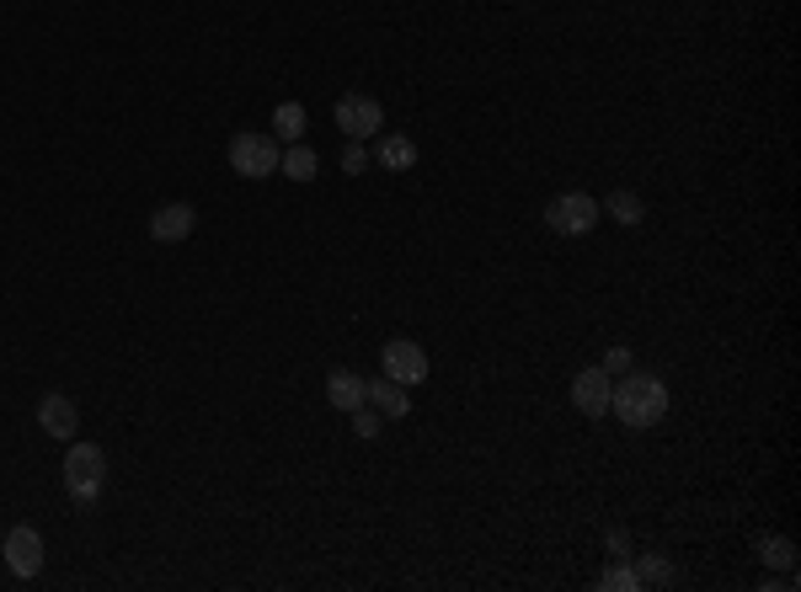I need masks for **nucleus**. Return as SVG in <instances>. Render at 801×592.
<instances>
[{
  "label": "nucleus",
  "instance_id": "nucleus-1",
  "mask_svg": "<svg viewBox=\"0 0 801 592\" xmlns=\"http://www.w3.org/2000/svg\"><path fill=\"white\" fill-rule=\"evenodd\" d=\"M610 412L620 416V427L647 433V427H657V422L668 416V385H663L657 374L631 368V374H620V385L610 390Z\"/></svg>",
  "mask_w": 801,
  "mask_h": 592
},
{
  "label": "nucleus",
  "instance_id": "nucleus-2",
  "mask_svg": "<svg viewBox=\"0 0 801 592\" xmlns=\"http://www.w3.org/2000/svg\"><path fill=\"white\" fill-rule=\"evenodd\" d=\"M102 486H107V454L96 444H70V454H64V491H70V502L92 507L102 497Z\"/></svg>",
  "mask_w": 801,
  "mask_h": 592
},
{
  "label": "nucleus",
  "instance_id": "nucleus-3",
  "mask_svg": "<svg viewBox=\"0 0 801 592\" xmlns=\"http://www.w3.org/2000/svg\"><path fill=\"white\" fill-rule=\"evenodd\" d=\"M278 139L273 134H257V128H247V134H236L230 139V172L236 177H247V181H262V177H273L278 172Z\"/></svg>",
  "mask_w": 801,
  "mask_h": 592
},
{
  "label": "nucleus",
  "instance_id": "nucleus-4",
  "mask_svg": "<svg viewBox=\"0 0 801 592\" xmlns=\"http://www.w3.org/2000/svg\"><path fill=\"white\" fill-rule=\"evenodd\" d=\"M599 198H587V193H561L551 208H545V225H551L555 236H587L593 225H599Z\"/></svg>",
  "mask_w": 801,
  "mask_h": 592
},
{
  "label": "nucleus",
  "instance_id": "nucleus-5",
  "mask_svg": "<svg viewBox=\"0 0 801 592\" xmlns=\"http://www.w3.org/2000/svg\"><path fill=\"white\" fill-rule=\"evenodd\" d=\"M337 128L347 134V139H374L379 128H385V107L374 102V96H364V91H353V96H342L337 102Z\"/></svg>",
  "mask_w": 801,
  "mask_h": 592
},
{
  "label": "nucleus",
  "instance_id": "nucleus-6",
  "mask_svg": "<svg viewBox=\"0 0 801 592\" xmlns=\"http://www.w3.org/2000/svg\"><path fill=\"white\" fill-rule=\"evenodd\" d=\"M0 555H6V565H11L22 582H32V577L43 571V533L32 529V523H17V529L6 533Z\"/></svg>",
  "mask_w": 801,
  "mask_h": 592
},
{
  "label": "nucleus",
  "instance_id": "nucleus-7",
  "mask_svg": "<svg viewBox=\"0 0 801 592\" xmlns=\"http://www.w3.org/2000/svg\"><path fill=\"white\" fill-rule=\"evenodd\" d=\"M379 357H385V374H391L396 385L412 390V385H423V380H428V353H423L412 336H391Z\"/></svg>",
  "mask_w": 801,
  "mask_h": 592
},
{
  "label": "nucleus",
  "instance_id": "nucleus-8",
  "mask_svg": "<svg viewBox=\"0 0 801 592\" xmlns=\"http://www.w3.org/2000/svg\"><path fill=\"white\" fill-rule=\"evenodd\" d=\"M610 390H615V380L604 374V368H583L578 380H572V406L583 416H610Z\"/></svg>",
  "mask_w": 801,
  "mask_h": 592
},
{
  "label": "nucleus",
  "instance_id": "nucleus-9",
  "mask_svg": "<svg viewBox=\"0 0 801 592\" xmlns=\"http://www.w3.org/2000/svg\"><path fill=\"white\" fill-rule=\"evenodd\" d=\"M38 427H43L49 438H60V444H75V433H81L75 401H70V395H43V401H38Z\"/></svg>",
  "mask_w": 801,
  "mask_h": 592
},
{
  "label": "nucleus",
  "instance_id": "nucleus-10",
  "mask_svg": "<svg viewBox=\"0 0 801 592\" xmlns=\"http://www.w3.org/2000/svg\"><path fill=\"white\" fill-rule=\"evenodd\" d=\"M193 219H198L193 204H160L150 214V236L160 240V246H177V240L193 236Z\"/></svg>",
  "mask_w": 801,
  "mask_h": 592
},
{
  "label": "nucleus",
  "instance_id": "nucleus-11",
  "mask_svg": "<svg viewBox=\"0 0 801 592\" xmlns=\"http://www.w3.org/2000/svg\"><path fill=\"white\" fill-rule=\"evenodd\" d=\"M364 401H370L379 416H391V422H400V416L412 412V395H406V385H396L391 374H379V380H364Z\"/></svg>",
  "mask_w": 801,
  "mask_h": 592
},
{
  "label": "nucleus",
  "instance_id": "nucleus-12",
  "mask_svg": "<svg viewBox=\"0 0 801 592\" xmlns=\"http://www.w3.org/2000/svg\"><path fill=\"white\" fill-rule=\"evenodd\" d=\"M326 401H332L337 412H358V406H364V374L332 368V374H326Z\"/></svg>",
  "mask_w": 801,
  "mask_h": 592
},
{
  "label": "nucleus",
  "instance_id": "nucleus-13",
  "mask_svg": "<svg viewBox=\"0 0 801 592\" xmlns=\"http://www.w3.org/2000/svg\"><path fill=\"white\" fill-rule=\"evenodd\" d=\"M278 172L289 181H315V172H321V155L305 145V139H294V145L278 155Z\"/></svg>",
  "mask_w": 801,
  "mask_h": 592
},
{
  "label": "nucleus",
  "instance_id": "nucleus-14",
  "mask_svg": "<svg viewBox=\"0 0 801 592\" xmlns=\"http://www.w3.org/2000/svg\"><path fill=\"white\" fill-rule=\"evenodd\" d=\"M374 160L385 166V172H412L417 166V145L412 139H400V134H385L379 149H374Z\"/></svg>",
  "mask_w": 801,
  "mask_h": 592
},
{
  "label": "nucleus",
  "instance_id": "nucleus-15",
  "mask_svg": "<svg viewBox=\"0 0 801 592\" xmlns=\"http://www.w3.org/2000/svg\"><path fill=\"white\" fill-rule=\"evenodd\" d=\"M305 128H310V113L300 102H278L273 107V139H289V145H294Z\"/></svg>",
  "mask_w": 801,
  "mask_h": 592
},
{
  "label": "nucleus",
  "instance_id": "nucleus-16",
  "mask_svg": "<svg viewBox=\"0 0 801 592\" xmlns=\"http://www.w3.org/2000/svg\"><path fill=\"white\" fill-rule=\"evenodd\" d=\"M604 214L610 219H620V225H642V214H647V204L631 193V187H620V193H610V204H604Z\"/></svg>",
  "mask_w": 801,
  "mask_h": 592
},
{
  "label": "nucleus",
  "instance_id": "nucleus-17",
  "mask_svg": "<svg viewBox=\"0 0 801 592\" xmlns=\"http://www.w3.org/2000/svg\"><path fill=\"white\" fill-rule=\"evenodd\" d=\"M636 582L642 588H674V565L663 561V555H642L636 561Z\"/></svg>",
  "mask_w": 801,
  "mask_h": 592
},
{
  "label": "nucleus",
  "instance_id": "nucleus-18",
  "mask_svg": "<svg viewBox=\"0 0 801 592\" xmlns=\"http://www.w3.org/2000/svg\"><path fill=\"white\" fill-rule=\"evenodd\" d=\"M599 588L604 592H636V565H610V571H599Z\"/></svg>",
  "mask_w": 801,
  "mask_h": 592
},
{
  "label": "nucleus",
  "instance_id": "nucleus-19",
  "mask_svg": "<svg viewBox=\"0 0 801 592\" xmlns=\"http://www.w3.org/2000/svg\"><path fill=\"white\" fill-rule=\"evenodd\" d=\"M347 416H353V433H358V438H379V427H385V416L374 412L370 401H364L358 412H347Z\"/></svg>",
  "mask_w": 801,
  "mask_h": 592
},
{
  "label": "nucleus",
  "instance_id": "nucleus-20",
  "mask_svg": "<svg viewBox=\"0 0 801 592\" xmlns=\"http://www.w3.org/2000/svg\"><path fill=\"white\" fill-rule=\"evenodd\" d=\"M364 166H370L364 139H347V149H342V172H347V177H364Z\"/></svg>",
  "mask_w": 801,
  "mask_h": 592
},
{
  "label": "nucleus",
  "instance_id": "nucleus-21",
  "mask_svg": "<svg viewBox=\"0 0 801 592\" xmlns=\"http://www.w3.org/2000/svg\"><path fill=\"white\" fill-rule=\"evenodd\" d=\"M599 368H604L610 380H620V374H631V368H636V357H631V347H610V353H604V363H599Z\"/></svg>",
  "mask_w": 801,
  "mask_h": 592
},
{
  "label": "nucleus",
  "instance_id": "nucleus-22",
  "mask_svg": "<svg viewBox=\"0 0 801 592\" xmlns=\"http://www.w3.org/2000/svg\"><path fill=\"white\" fill-rule=\"evenodd\" d=\"M764 565H797V544L791 539H764Z\"/></svg>",
  "mask_w": 801,
  "mask_h": 592
},
{
  "label": "nucleus",
  "instance_id": "nucleus-23",
  "mask_svg": "<svg viewBox=\"0 0 801 592\" xmlns=\"http://www.w3.org/2000/svg\"><path fill=\"white\" fill-rule=\"evenodd\" d=\"M610 550H615L620 561H625V555H631V533H625V529H610Z\"/></svg>",
  "mask_w": 801,
  "mask_h": 592
}]
</instances>
